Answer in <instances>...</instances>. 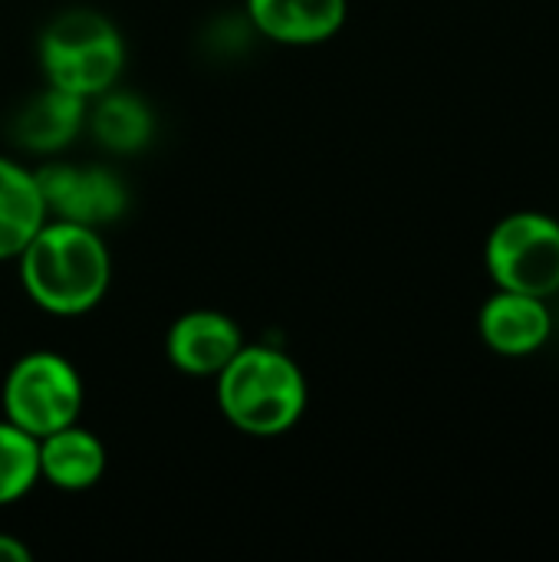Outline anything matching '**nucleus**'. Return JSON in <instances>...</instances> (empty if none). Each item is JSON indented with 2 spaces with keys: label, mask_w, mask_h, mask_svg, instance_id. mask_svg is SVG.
<instances>
[{
  "label": "nucleus",
  "mask_w": 559,
  "mask_h": 562,
  "mask_svg": "<svg viewBox=\"0 0 559 562\" xmlns=\"http://www.w3.org/2000/svg\"><path fill=\"white\" fill-rule=\"evenodd\" d=\"M16 260L26 296L53 316L96 310L112 283V257L102 234L69 221L46 217Z\"/></svg>",
  "instance_id": "obj_1"
},
{
  "label": "nucleus",
  "mask_w": 559,
  "mask_h": 562,
  "mask_svg": "<svg viewBox=\"0 0 559 562\" xmlns=\"http://www.w3.org/2000/svg\"><path fill=\"white\" fill-rule=\"evenodd\" d=\"M224 418L250 438L293 431L306 412V379L300 366L273 346H241L217 375Z\"/></svg>",
  "instance_id": "obj_2"
},
{
  "label": "nucleus",
  "mask_w": 559,
  "mask_h": 562,
  "mask_svg": "<svg viewBox=\"0 0 559 562\" xmlns=\"http://www.w3.org/2000/svg\"><path fill=\"white\" fill-rule=\"evenodd\" d=\"M40 66L46 86L89 102L119 82L125 66V40L99 10H63L40 33Z\"/></svg>",
  "instance_id": "obj_3"
},
{
  "label": "nucleus",
  "mask_w": 559,
  "mask_h": 562,
  "mask_svg": "<svg viewBox=\"0 0 559 562\" xmlns=\"http://www.w3.org/2000/svg\"><path fill=\"white\" fill-rule=\"evenodd\" d=\"M86 402L76 366L56 352H30L13 362L3 379L7 422L30 438H46L79 422Z\"/></svg>",
  "instance_id": "obj_4"
},
{
  "label": "nucleus",
  "mask_w": 559,
  "mask_h": 562,
  "mask_svg": "<svg viewBox=\"0 0 559 562\" xmlns=\"http://www.w3.org/2000/svg\"><path fill=\"white\" fill-rule=\"evenodd\" d=\"M497 290L554 296L559 290V221L540 211H517L497 221L484 247Z\"/></svg>",
  "instance_id": "obj_5"
},
{
  "label": "nucleus",
  "mask_w": 559,
  "mask_h": 562,
  "mask_svg": "<svg viewBox=\"0 0 559 562\" xmlns=\"http://www.w3.org/2000/svg\"><path fill=\"white\" fill-rule=\"evenodd\" d=\"M36 175L46 214L56 221L82 224V227H105L119 221L128 207V191L122 178L102 165H43Z\"/></svg>",
  "instance_id": "obj_6"
},
{
  "label": "nucleus",
  "mask_w": 559,
  "mask_h": 562,
  "mask_svg": "<svg viewBox=\"0 0 559 562\" xmlns=\"http://www.w3.org/2000/svg\"><path fill=\"white\" fill-rule=\"evenodd\" d=\"M241 346H244L241 326L217 310H191L178 316L165 339L168 362L178 372L198 379H211V375L217 379L221 369L241 352Z\"/></svg>",
  "instance_id": "obj_7"
},
{
  "label": "nucleus",
  "mask_w": 559,
  "mask_h": 562,
  "mask_svg": "<svg viewBox=\"0 0 559 562\" xmlns=\"http://www.w3.org/2000/svg\"><path fill=\"white\" fill-rule=\"evenodd\" d=\"M481 339L501 352V356H530L537 352L550 333H554V316L540 296L514 293V290H497L478 316Z\"/></svg>",
  "instance_id": "obj_8"
},
{
  "label": "nucleus",
  "mask_w": 559,
  "mask_h": 562,
  "mask_svg": "<svg viewBox=\"0 0 559 562\" xmlns=\"http://www.w3.org/2000/svg\"><path fill=\"white\" fill-rule=\"evenodd\" d=\"M346 10V0H247L250 23L287 46L326 43L343 30Z\"/></svg>",
  "instance_id": "obj_9"
},
{
  "label": "nucleus",
  "mask_w": 559,
  "mask_h": 562,
  "mask_svg": "<svg viewBox=\"0 0 559 562\" xmlns=\"http://www.w3.org/2000/svg\"><path fill=\"white\" fill-rule=\"evenodd\" d=\"M36 445H40V477H46L59 491L69 494L89 491L105 474L109 464L105 445L79 422L40 438Z\"/></svg>",
  "instance_id": "obj_10"
},
{
  "label": "nucleus",
  "mask_w": 559,
  "mask_h": 562,
  "mask_svg": "<svg viewBox=\"0 0 559 562\" xmlns=\"http://www.w3.org/2000/svg\"><path fill=\"white\" fill-rule=\"evenodd\" d=\"M86 125V99L46 86L36 99H30L13 119V138L36 155L63 151Z\"/></svg>",
  "instance_id": "obj_11"
},
{
  "label": "nucleus",
  "mask_w": 559,
  "mask_h": 562,
  "mask_svg": "<svg viewBox=\"0 0 559 562\" xmlns=\"http://www.w3.org/2000/svg\"><path fill=\"white\" fill-rule=\"evenodd\" d=\"M46 217L36 175L0 155V260H16Z\"/></svg>",
  "instance_id": "obj_12"
},
{
  "label": "nucleus",
  "mask_w": 559,
  "mask_h": 562,
  "mask_svg": "<svg viewBox=\"0 0 559 562\" xmlns=\"http://www.w3.org/2000/svg\"><path fill=\"white\" fill-rule=\"evenodd\" d=\"M86 122H89L96 142L115 155H135L155 135L152 109L138 95L115 92V89H105L102 95H96V105H92V112H86Z\"/></svg>",
  "instance_id": "obj_13"
},
{
  "label": "nucleus",
  "mask_w": 559,
  "mask_h": 562,
  "mask_svg": "<svg viewBox=\"0 0 559 562\" xmlns=\"http://www.w3.org/2000/svg\"><path fill=\"white\" fill-rule=\"evenodd\" d=\"M40 481V445L7 418L0 422V507L26 497Z\"/></svg>",
  "instance_id": "obj_14"
},
{
  "label": "nucleus",
  "mask_w": 559,
  "mask_h": 562,
  "mask_svg": "<svg viewBox=\"0 0 559 562\" xmlns=\"http://www.w3.org/2000/svg\"><path fill=\"white\" fill-rule=\"evenodd\" d=\"M33 560V553H30V547L26 543H20L16 537H10V533H0V562H30Z\"/></svg>",
  "instance_id": "obj_15"
}]
</instances>
